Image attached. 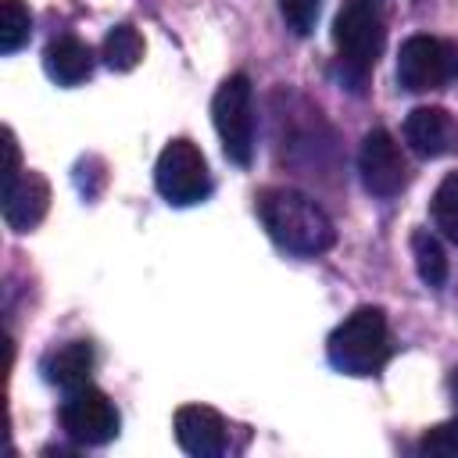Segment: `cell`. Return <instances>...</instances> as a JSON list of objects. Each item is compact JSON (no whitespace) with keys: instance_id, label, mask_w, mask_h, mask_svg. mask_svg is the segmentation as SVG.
<instances>
[{"instance_id":"6da1fadb","label":"cell","mask_w":458,"mask_h":458,"mask_svg":"<svg viewBox=\"0 0 458 458\" xmlns=\"http://www.w3.org/2000/svg\"><path fill=\"white\" fill-rule=\"evenodd\" d=\"M258 215L268 229V236L304 258H315L322 250H329L336 243V229L333 218L308 197L297 190H265L258 197Z\"/></svg>"},{"instance_id":"7a4b0ae2","label":"cell","mask_w":458,"mask_h":458,"mask_svg":"<svg viewBox=\"0 0 458 458\" xmlns=\"http://www.w3.org/2000/svg\"><path fill=\"white\" fill-rule=\"evenodd\" d=\"M329 361L347 376H376L390 358V329L383 308H354L333 333H329Z\"/></svg>"},{"instance_id":"3957f363","label":"cell","mask_w":458,"mask_h":458,"mask_svg":"<svg viewBox=\"0 0 458 458\" xmlns=\"http://www.w3.org/2000/svg\"><path fill=\"white\" fill-rule=\"evenodd\" d=\"M383 39H386V25L379 0H344L333 21V43L340 50L344 68L354 79H365V72L376 64V57L383 54Z\"/></svg>"},{"instance_id":"277c9868","label":"cell","mask_w":458,"mask_h":458,"mask_svg":"<svg viewBox=\"0 0 458 458\" xmlns=\"http://www.w3.org/2000/svg\"><path fill=\"white\" fill-rule=\"evenodd\" d=\"M211 118L222 140V150L233 165H250L254 157V89L243 72L229 75L215 100H211Z\"/></svg>"},{"instance_id":"5b68a950","label":"cell","mask_w":458,"mask_h":458,"mask_svg":"<svg viewBox=\"0 0 458 458\" xmlns=\"http://www.w3.org/2000/svg\"><path fill=\"white\" fill-rule=\"evenodd\" d=\"M154 182H157V193L175 208L204 200L211 190V175H208V161H204L200 147L193 140H182V136L168 140L165 150L157 154Z\"/></svg>"},{"instance_id":"8992f818","label":"cell","mask_w":458,"mask_h":458,"mask_svg":"<svg viewBox=\"0 0 458 458\" xmlns=\"http://www.w3.org/2000/svg\"><path fill=\"white\" fill-rule=\"evenodd\" d=\"M458 75V43L437 36H408L397 54V82L411 93L440 89Z\"/></svg>"},{"instance_id":"52a82bcc","label":"cell","mask_w":458,"mask_h":458,"mask_svg":"<svg viewBox=\"0 0 458 458\" xmlns=\"http://www.w3.org/2000/svg\"><path fill=\"white\" fill-rule=\"evenodd\" d=\"M118 408L114 401L97 390V386H79V390H68L64 404H61V426L64 433L75 440V444H86V447H100V444H111L118 437Z\"/></svg>"},{"instance_id":"ba28073f","label":"cell","mask_w":458,"mask_h":458,"mask_svg":"<svg viewBox=\"0 0 458 458\" xmlns=\"http://www.w3.org/2000/svg\"><path fill=\"white\" fill-rule=\"evenodd\" d=\"M358 172H361V182L372 197H394V193L404 190L408 165H404V154H401L397 140L386 129L365 132L361 150H358Z\"/></svg>"},{"instance_id":"9c48e42d","label":"cell","mask_w":458,"mask_h":458,"mask_svg":"<svg viewBox=\"0 0 458 458\" xmlns=\"http://www.w3.org/2000/svg\"><path fill=\"white\" fill-rule=\"evenodd\" d=\"M50 208V186L39 172L21 168L18 175L4 179V222L14 233H32Z\"/></svg>"},{"instance_id":"30bf717a","label":"cell","mask_w":458,"mask_h":458,"mask_svg":"<svg viewBox=\"0 0 458 458\" xmlns=\"http://www.w3.org/2000/svg\"><path fill=\"white\" fill-rule=\"evenodd\" d=\"M175 440L193 458H218L225 451V422L208 404H182L175 411Z\"/></svg>"},{"instance_id":"8fae6325","label":"cell","mask_w":458,"mask_h":458,"mask_svg":"<svg viewBox=\"0 0 458 458\" xmlns=\"http://www.w3.org/2000/svg\"><path fill=\"white\" fill-rule=\"evenodd\" d=\"M404 140L419 157H444L458 147V122L444 107H415L404 118Z\"/></svg>"},{"instance_id":"7c38bea8","label":"cell","mask_w":458,"mask_h":458,"mask_svg":"<svg viewBox=\"0 0 458 458\" xmlns=\"http://www.w3.org/2000/svg\"><path fill=\"white\" fill-rule=\"evenodd\" d=\"M43 64H47V75L61 86H79L82 79H89L93 72V50L75 39V36H61L47 47L43 54Z\"/></svg>"},{"instance_id":"4fadbf2b","label":"cell","mask_w":458,"mask_h":458,"mask_svg":"<svg viewBox=\"0 0 458 458\" xmlns=\"http://www.w3.org/2000/svg\"><path fill=\"white\" fill-rule=\"evenodd\" d=\"M43 372L54 386L61 390H79L89 383V372H93V347L86 340H72L64 347H57L47 361H43Z\"/></svg>"},{"instance_id":"5bb4252c","label":"cell","mask_w":458,"mask_h":458,"mask_svg":"<svg viewBox=\"0 0 458 458\" xmlns=\"http://www.w3.org/2000/svg\"><path fill=\"white\" fill-rule=\"evenodd\" d=\"M411 258H415V272L426 286H444L447 283V254H444L440 240L429 229L411 233Z\"/></svg>"},{"instance_id":"9a60e30c","label":"cell","mask_w":458,"mask_h":458,"mask_svg":"<svg viewBox=\"0 0 458 458\" xmlns=\"http://www.w3.org/2000/svg\"><path fill=\"white\" fill-rule=\"evenodd\" d=\"M143 61V36L132 25H114L104 36V64L114 72H132Z\"/></svg>"},{"instance_id":"2e32d148","label":"cell","mask_w":458,"mask_h":458,"mask_svg":"<svg viewBox=\"0 0 458 458\" xmlns=\"http://www.w3.org/2000/svg\"><path fill=\"white\" fill-rule=\"evenodd\" d=\"M32 32V14L21 0H0V54H14L25 47Z\"/></svg>"},{"instance_id":"e0dca14e","label":"cell","mask_w":458,"mask_h":458,"mask_svg":"<svg viewBox=\"0 0 458 458\" xmlns=\"http://www.w3.org/2000/svg\"><path fill=\"white\" fill-rule=\"evenodd\" d=\"M433 222L451 243H458V172L444 175V182L437 186V193H433Z\"/></svg>"},{"instance_id":"ac0fdd59","label":"cell","mask_w":458,"mask_h":458,"mask_svg":"<svg viewBox=\"0 0 458 458\" xmlns=\"http://www.w3.org/2000/svg\"><path fill=\"white\" fill-rule=\"evenodd\" d=\"M419 451L422 454H437V458H458V419L426 429L422 440H419Z\"/></svg>"},{"instance_id":"d6986e66","label":"cell","mask_w":458,"mask_h":458,"mask_svg":"<svg viewBox=\"0 0 458 458\" xmlns=\"http://www.w3.org/2000/svg\"><path fill=\"white\" fill-rule=\"evenodd\" d=\"M318 11H322V0H279V14L297 36H308L315 29Z\"/></svg>"},{"instance_id":"ffe728a7","label":"cell","mask_w":458,"mask_h":458,"mask_svg":"<svg viewBox=\"0 0 458 458\" xmlns=\"http://www.w3.org/2000/svg\"><path fill=\"white\" fill-rule=\"evenodd\" d=\"M21 172V157H18V143H14V132L4 129V179L18 175Z\"/></svg>"},{"instance_id":"44dd1931","label":"cell","mask_w":458,"mask_h":458,"mask_svg":"<svg viewBox=\"0 0 458 458\" xmlns=\"http://www.w3.org/2000/svg\"><path fill=\"white\" fill-rule=\"evenodd\" d=\"M451 390H454V397H458V369H454V376H451Z\"/></svg>"}]
</instances>
